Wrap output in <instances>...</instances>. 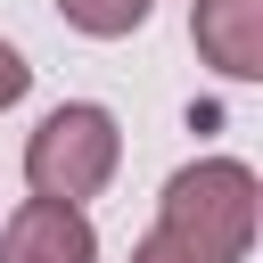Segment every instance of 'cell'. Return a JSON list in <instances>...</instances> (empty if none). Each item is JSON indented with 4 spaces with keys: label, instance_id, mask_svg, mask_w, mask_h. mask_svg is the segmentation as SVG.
Segmentation results:
<instances>
[{
    "label": "cell",
    "instance_id": "6da1fadb",
    "mask_svg": "<svg viewBox=\"0 0 263 263\" xmlns=\"http://www.w3.org/2000/svg\"><path fill=\"white\" fill-rule=\"evenodd\" d=\"M156 230L173 247H189L197 263H247V247H255V173L238 156L181 164L156 197Z\"/></svg>",
    "mask_w": 263,
    "mask_h": 263
},
{
    "label": "cell",
    "instance_id": "3957f363",
    "mask_svg": "<svg viewBox=\"0 0 263 263\" xmlns=\"http://www.w3.org/2000/svg\"><path fill=\"white\" fill-rule=\"evenodd\" d=\"M0 263H99V230L82 222V205L25 197L0 230Z\"/></svg>",
    "mask_w": 263,
    "mask_h": 263
},
{
    "label": "cell",
    "instance_id": "8992f818",
    "mask_svg": "<svg viewBox=\"0 0 263 263\" xmlns=\"http://www.w3.org/2000/svg\"><path fill=\"white\" fill-rule=\"evenodd\" d=\"M25 82H33V66H25V58L0 41V107H16V99H25Z\"/></svg>",
    "mask_w": 263,
    "mask_h": 263
},
{
    "label": "cell",
    "instance_id": "5b68a950",
    "mask_svg": "<svg viewBox=\"0 0 263 263\" xmlns=\"http://www.w3.org/2000/svg\"><path fill=\"white\" fill-rule=\"evenodd\" d=\"M148 8H156V0H58V16H66L74 33H90V41H123V33H140Z\"/></svg>",
    "mask_w": 263,
    "mask_h": 263
},
{
    "label": "cell",
    "instance_id": "277c9868",
    "mask_svg": "<svg viewBox=\"0 0 263 263\" xmlns=\"http://www.w3.org/2000/svg\"><path fill=\"white\" fill-rule=\"evenodd\" d=\"M189 41L214 74L255 82L263 74V0H197L189 8Z\"/></svg>",
    "mask_w": 263,
    "mask_h": 263
},
{
    "label": "cell",
    "instance_id": "7a4b0ae2",
    "mask_svg": "<svg viewBox=\"0 0 263 263\" xmlns=\"http://www.w3.org/2000/svg\"><path fill=\"white\" fill-rule=\"evenodd\" d=\"M115 164H123V132H115V115L99 99L49 107L33 123V140H25V181H33V197H58V205L99 197L115 181Z\"/></svg>",
    "mask_w": 263,
    "mask_h": 263
},
{
    "label": "cell",
    "instance_id": "52a82bcc",
    "mask_svg": "<svg viewBox=\"0 0 263 263\" xmlns=\"http://www.w3.org/2000/svg\"><path fill=\"white\" fill-rule=\"evenodd\" d=\"M132 263H197V255H189V247H173L164 230H148V238L132 247Z\"/></svg>",
    "mask_w": 263,
    "mask_h": 263
}]
</instances>
